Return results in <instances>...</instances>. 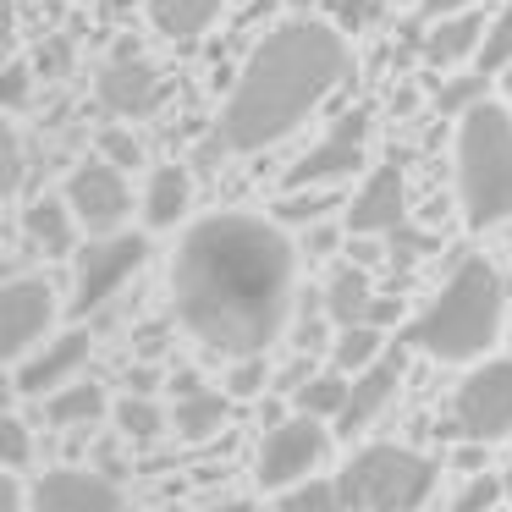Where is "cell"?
Returning a JSON list of instances; mask_svg holds the SVG:
<instances>
[{
  "instance_id": "cell-21",
  "label": "cell",
  "mask_w": 512,
  "mask_h": 512,
  "mask_svg": "<svg viewBox=\"0 0 512 512\" xmlns=\"http://www.w3.org/2000/svg\"><path fill=\"white\" fill-rule=\"evenodd\" d=\"M221 6L226 0H144L155 34L177 39V45H193L199 34H210V23L221 17Z\"/></svg>"
},
{
  "instance_id": "cell-36",
  "label": "cell",
  "mask_w": 512,
  "mask_h": 512,
  "mask_svg": "<svg viewBox=\"0 0 512 512\" xmlns=\"http://www.w3.org/2000/svg\"><path fill=\"white\" fill-rule=\"evenodd\" d=\"M0 160H6V193H17L23 188V138H17V127L0 133Z\"/></svg>"
},
{
  "instance_id": "cell-24",
  "label": "cell",
  "mask_w": 512,
  "mask_h": 512,
  "mask_svg": "<svg viewBox=\"0 0 512 512\" xmlns=\"http://www.w3.org/2000/svg\"><path fill=\"white\" fill-rule=\"evenodd\" d=\"M380 358H386V336H380V325H353V331L331 336V369H342L347 380H358L364 369H375Z\"/></svg>"
},
{
  "instance_id": "cell-28",
  "label": "cell",
  "mask_w": 512,
  "mask_h": 512,
  "mask_svg": "<svg viewBox=\"0 0 512 512\" xmlns=\"http://www.w3.org/2000/svg\"><path fill=\"white\" fill-rule=\"evenodd\" d=\"M474 67H479V78H501V72L512 67V0L490 17V34H485V45H479Z\"/></svg>"
},
{
  "instance_id": "cell-13",
  "label": "cell",
  "mask_w": 512,
  "mask_h": 512,
  "mask_svg": "<svg viewBox=\"0 0 512 512\" xmlns=\"http://www.w3.org/2000/svg\"><path fill=\"white\" fill-rule=\"evenodd\" d=\"M34 512H127V496L100 468H50L28 485Z\"/></svg>"
},
{
  "instance_id": "cell-22",
  "label": "cell",
  "mask_w": 512,
  "mask_h": 512,
  "mask_svg": "<svg viewBox=\"0 0 512 512\" xmlns=\"http://www.w3.org/2000/svg\"><path fill=\"white\" fill-rule=\"evenodd\" d=\"M111 408H116V402L105 397L100 380H78V386L45 397V424H50V430H89V424H100Z\"/></svg>"
},
{
  "instance_id": "cell-12",
  "label": "cell",
  "mask_w": 512,
  "mask_h": 512,
  "mask_svg": "<svg viewBox=\"0 0 512 512\" xmlns=\"http://www.w3.org/2000/svg\"><path fill=\"white\" fill-rule=\"evenodd\" d=\"M94 100L105 105V111L116 116V122H144V116L160 111V100H166V83H160V72L149 67L144 56H138L133 45H122L111 61L100 67V78H94Z\"/></svg>"
},
{
  "instance_id": "cell-40",
  "label": "cell",
  "mask_w": 512,
  "mask_h": 512,
  "mask_svg": "<svg viewBox=\"0 0 512 512\" xmlns=\"http://www.w3.org/2000/svg\"><path fill=\"white\" fill-rule=\"evenodd\" d=\"M0 512H34V507H28V485L17 474L0 479Z\"/></svg>"
},
{
  "instance_id": "cell-46",
  "label": "cell",
  "mask_w": 512,
  "mask_h": 512,
  "mask_svg": "<svg viewBox=\"0 0 512 512\" xmlns=\"http://www.w3.org/2000/svg\"><path fill=\"white\" fill-rule=\"evenodd\" d=\"M501 89H507V94H512V67H507V72H501Z\"/></svg>"
},
{
  "instance_id": "cell-9",
  "label": "cell",
  "mask_w": 512,
  "mask_h": 512,
  "mask_svg": "<svg viewBox=\"0 0 512 512\" xmlns=\"http://www.w3.org/2000/svg\"><path fill=\"white\" fill-rule=\"evenodd\" d=\"M452 424L474 446L512 435V358H490V364L468 369L463 386L452 391Z\"/></svg>"
},
{
  "instance_id": "cell-14",
  "label": "cell",
  "mask_w": 512,
  "mask_h": 512,
  "mask_svg": "<svg viewBox=\"0 0 512 512\" xmlns=\"http://www.w3.org/2000/svg\"><path fill=\"white\" fill-rule=\"evenodd\" d=\"M89 353H94L89 331H61V336H50V342L39 347L34 358H23V364H17V391L45 402V397H56V391L78 386Z\"/></svg>"
},
{
  "instance_id": "cell-44",
  "label": "cell",
  "mask_w": 512,
  "mask_h": 512,
  "mask_svg": "<svg viewBox=\"0 0 512 512\" xmlns=\"http://www.w3.org/2000/svg\"><path fill=\"white\" fill-rule=\"evenodd\" d=\"M199 512H254V501H210V507H199Z\"/></svg>"
},
{
  "instance_id": "cell-29",
  "label": "cell",
  "mask_w": 512,
  "mask_h": 512,
  "mask_svg": "<svg viewBox=\"0 0 512 512\" xmlns=\"http://www.w3.org/2000/svg\"><path fill=\"white\" fill-rule=\"evenodd\" d=\"M281 512H353V507L342 501L336 479H309V485H298V490L281 496Z\"/></svg>"
},
{
  "instance_id": "cell-23",
  "label": "cell",
  "mask_w": 512,
  "mask_h": 512,
  "mask_svg": "<svg viewBox=\"0 0 512 512\" xmlns=\"http://www.w3.org/2000/svg\"><path fill=\"white\" fill-rule=\"evenodd\" d=\"M226 397L221 391H193V397H177L171 402V430L182 441H210V435L226 430Z\"/></svg>"
},
{
  "instance_id": "cell-11",
  "label": "cell",
  "mask_w": 512,
  "mask_h": 512,
  "mask_svg": "<svg viewBox=\"0 0 512 512\" xmlns=\"http://www.w3.org/2000/svg\"><path fill=\"white\" fill-rule=\"evenodd\" d=\"M61 199L78 215V226H89V232H100V237H116L127 221V210H133L127 171H116L111 160H83V166H72Z\"/></svg>"
},
{
  "instance_id": "cell-43",
  "label": "cell",
  "mask_w": 512,
  "mask_h": 512,
  "mask_svg": "<svg viewBox=\"0 0 512 512\" xmlns=\"http://www.w3.org/2000/svg\"><path fill=\"white\" fill-rule=\"evenodd\" d=\"M457 463L468 468V474H485V446H474V441H463V452H457Z\"/></svg>"
},
{
  "instance_id": "cell-25",
  "label": "cell",
  "mask_w": 512,
  "mask_h": 512,
  "mask_svg": "<svg viewBox=\"0 0 512 512\" xmlns=\"http://www.w3.org/2000/svg\"><path fill=\"white\" fill-rule=\"evenodd\" d=\"M111 419H116V435L133 441V446H149L171 430V408H160L155 397H133V391L111 408Z\"/></svg>"
},
{
  "instance_id": "cell-33",
  "label": "cell",
  "mask_w": 512,
  "mask_h": 512,
  "mask_svg": "<svg viewBox=\"0 0 512 512\" xmlns=\"http://www.w3.org/2000/svg\"><path fill=\"white\" fill-rule=\"evenodd\" d=\"M100 160H111L116 171H127V166H144V144H138L127 127H105L100 133Z\"/></svg>"
},
{
  "instance_id": "cell-5",
  "label": "cell",
  "mask_w": 512,
  "mask_h": 512,
  "mask_svg": "<svg viewBox=\"0 0 512 512\" xmlns=\"http://www.w3.org/2000/svg\"><path fill=\"white\" fill-rule=\"evenodd\" d=\"M435 479H441L435 457L397 441H375V446H358L342 463L336 490L353 512H419L430 501Z\"/></svg>"
},
{
  "instance_id": "cell-47",
  "label": "cell",
  "mask_w": 512,
  "mask_h": 512,
  "mask_svg": "<svg viewBox=\"0 0 512 512\" xmlns=\"http://www.w3.org/2000/svg\"><path fill=\"white\" fill-rule=\"evenodd\" d=\"M496 512H501V507H496Z\"/></svg>"
},
{
  "instance_id": "cell-17",
  "label": "cell",
  "mask_w": 512,
  "mask_h": 512,
  "mask_svg": "<svg viewBox=\"0 0 512 512\" xmlns=\"http://www.w3.org/2000/svg\"><path fill=\"white\" fill-rule=\"evenodd\" d=\"M325 320L336 331H353V325H380V298H375V276L364 265H342L325 281Z\"/></svg>"
},
{
  "instance_id": "cell-39",
  "label": "cell",
  "mask_w": 512,
  "mask_h": 512,
  "mask_svg": "<svg viewBox=\"0 0 512 512\" xmlns=\"http://www.w3.org/2000/svg\"><path fill=\"white\" fill-rule=\"evenodd\" d=\"M424 23H441V17H457V12H479V0H419Z\"/></svg>"
},
{
  "instance_id": "cell-16",
  "label": "cell",
  "mask_w": 512,
  "mask_h": 512,
  "mask_svg": "<svg viewBox=\"0 0 512 512\" xmlns=\"http://www.w3.org/2000/svg\"><path fill=\"white\" fill-rule=\"evenodd\" d=\"M397 391H402V353H386L375 369H364V375L353 380V397H347L342 419H336L331 430L347 435V441H353V435H364L369 424H375L380 413L397 402Z\"/></svg>"
},
{
  "instance_id": "cell-3",
  "label": "cell",
  "mask_w": 512,
  "mask_h": 512,
  "mask_svg": "<svg viewBox=\"0 0 512 512\" xmlns=\"http://www.w3.org/2000/svg\"><path fill=\"white\" fill-rule=\"evenodd\" d=\"M501 320H507L501 270L485 254H468L452 265L441 292L402 325V347L435 358V364H468V358H485L496 347Z\"/></svg>"
},
{
  "instance_id": "cell-18",
  "label": "cell",
  "mask_w": 512,
  "mask_h": 512,
  "mask_svg": "<svg viewBox=\"0 0 512 512\" xmlns=\"http://www.w3.org/2000/svg\"><path fill=\"white\" fill-rule=\"evenodd\" d=\"M485 34H490L485 12H457V17L430 23V34L419 39V50H424V61H430V67H457V61L479 56Z\"/></svg>"
},
{
  "instance_id": "cell-34",
  "label": "cell",
  "mask_w": 512,
  "mask_h": 512,
  "mask_svg": "<svg viewBox=\"0 0 512 512\" xmlns=\"http://www.w3.org/2000/svg\"><path fill=\"white\" fill-rule=\"evenodd\" d=\"M265 380H270V369L259 364V358H243V364L226 375V397H259V391H265Z\"/></svg>"
},
{
  "instance_id": "cell-15",
  "label": "cell",
  "mask_w": 512,
  "mask_h": 512,
  "mask_svg": "<svg viewBox=\"0 0 512 512\" xmlns=\"http://www.w3.org/2000/svg\"><path fill=\"white\" fill-rule=\"evenodd\" d=\"M402 215H408V182L397 166H375L364 177V188L347 204V232L353 237H391L402 232Z\"/></svg>"
},
{
  "instance_id": "cell-45",
  "label": "cell",
  "mask_w": 512,
  "mask_h": 512,
  "mask_svg": "<svg viewBox=\"0 0 512 512\" xmlns=\"http://www.w3.org/2000/svg\"><path fill=\"white\" fill-rule=\"evenodd\" d=\"M501 485H507V507H512V468H507V474H501Z\"/></svg>"
},
{
  "instance_id": "cell-42",
  "label": "cell",
  "mask_w": 512,
  "mask_h": 512,
  "mask_svg": "<svg viewBox=\"0 0 512 512\" xmlns=\"http://www.w3.org/2000/svg\"><path fill=\"white\" fill-rule=\"evenodd\" d=\"M336 243H342V232H336V226H314L303 248H309L314 259H325V254H336Z\"/></svg>"
},
{
  "instance_id": "cell-1",
  "label": "cell",
  "mask_w": 512,
  "mask_h": 512,
  "mask_svg": "<svg viewBox=\"0 0 512 512\" xmlns=\"http://www.w3.org/2000/svg\"><path fill=\"white\" fill-rule=\"evenodd\" d=\"M298 248L276 221L248 210H215L193 221L171 259V309L199 347L226 358H259L292 309Z\"/></svg>"
},
{
  "instance_id": "cell-41",
  "label": "cell",
  "mask_w": 512,
  "mask_h": 512,
  "mask_svg": "<svg viewBox=\"0 0 512 512\" xmlns=\"http://www.w3.org/2000/svg\"><path fill=\"white\" fill-rule=\"evenodd\" d=\"M292 342H298V353L303 358H314L325 347V320H309V325H298V331H292Z\"/></svg>"
},
{
  "instance_id": "cell-27",
  "label": "cell",
  "mask_w": 512,
  "mask_h": 512,
  "mask_svg": "<svg viewBox=\"0 0 512 512\" xmlns=\"http://www.w3.org/2000/svg\"><path fill=\"white\" fill-rule=\"evenodd\" d=\"M342 204V193L331 188H309V193H281L276 199V226H325V215Z\"/></svg>"
},
{
  "instance_id": "cell-6",
  "label": "cell",
  "mask_w": 512,
  "mask_h": 512,
  "mask_svg": "<svg viewBox=\"0 0 512 512\" xmlns=\"http://www.w3.org/2000/svg\"><path fill=\"white\" fill-rule=\"evenodd\" d=\"M149 259V237L144 232H116V237H94L89 248H78L72 259V314H94L144 270Z\"/></svg>"
},
{
  "instance_id": "cell-26",
  "label": "cell",
  "mask_w": 512,
  "mask_h": 512,
  "mask_svg": "<svg viewBox=\"0 0 512 512\" xmlns=\"http://www.w3.org/2000/svg\"><path fill=\"white\" fill-rule=\"evenodd\" d=\"M347 397H353V380L342 375V369H320V375L309 380V386L298 391V397H292V408L303 413V419H342V408H347Z\"/></svg>"
},
{
  "instance_id": "cell-32",
  "label": "cell",
  "mask_w": 512,
  "mask_h": 512,
  "mask_svg": "<svg viewBox=\"0 0 512 512\" xmlns=\"http://www.w3.org/2000/svg\"><path fill=\"white\" fill-rule=\"evenodd\" d=\"M0 463L12 468V474H23L34 463V430L17 413H6V424H0Z\"/></svg>"
},
{
  "instance_id": "cell-8",
  "label": "cell",
  "mask_w": 512,
  "mask_h": 512,
  "mask_svg": "<svg viewBox=\"0 0 512 512\" xmlns=\"http://www.w3.org/2000/svg\"><path fill=\"white\" fill-rule=\"evenodd\" d=\"M369 127H375V116H369L364 105L347 111V116H336L331 133L287 166L281 193H309V188H331V182L353 177V171L364 166V155H369Z\"/></svg>"
},
{
  "instance_id": "cell-30",
  "label": "cell",
  "mask_w": 512,
  "mask_h": 512,
  "mask_svg": "<svg viewBox=\"0 0 512 512\" xmlns=\"http://www.w3.org/2000/svg\"><path fill=\"white\" fill-rule=\"evenodd\" d=\"M501 501H507V485H501V474H468L463 490L452 496V512H496Z\"/></svg>"
},
{
  "instance_id": "cell-20",
  "label": "cell",
  "mask_w": 512,
  "mask_h": 512,
  "mask_svg": "<svg viewBox=\"0 0 512 512\" xmlns=\"http://www.w3.org/2000/svg\"><path fill=\"white\" fill-rule=\"evenodd\" d=\"M188 204H193V171H188V166L166 160V166L149 171V188H144V221L155 226V232L177 226L182 215H188Z\"/></svg>"
},
{
  "instance_id": "cell-2",
  "label": "cell",
  "mask_w": 512,
  "mask_h": 512,
  "mask_svg": "<svg viewBox=\"0 0 512 512\" xmlns=\"http://www.w3.org/2000/svg\"><path fill=\"white\" fill-rule=\"evenodd\" d=\"M347 72H353V50L336 23L303 12L276 23L232 78V94L215 116V149L259 155V149L281 144L342 89Z\"/></svg>"
},
{
  "instance_id": "cell-10",
  "label": "cell",
  "mask_w": 512,
  "mask_h": 512,
  "mask_svg": "<svg viewBox=\"0 0 512 512\" xmlns=\"http://www.w3.org/2000/svg\"><path fill=\"white\" fill-rule=\"evenodd\" d=\"M56 314L61 303L45 276H12L6 292H0V353L12 364L34 358L50 342V331H56Z\"/></svg>"
},
{
  "instance_id": "cell-38",
  "label": "cell",
  "mask_w": 512,
  "mask_h": 512,
  "mask_svg": "<svg viewBox=\"0 0 512 512\" xmlns=\"http://www.w3.org/2000/svg\"><path fill=\"white\" fill-rule=\"evenodd\" d=\"M67 61H72V45H67V39H50V45L39 50L34 67H39V78H61V72H67Z\"/></svg>"
},
{
  "instance_id": "cell-7",
  "label": "cell",
  "mask_w": 512,
  "mask_h": 512,
  "mask_svg": "<svg viewBox=\"0 0 512 512\" xmlns=\"http://www.w3.org/2000/svg\"><path fill=\"white\" fill-rule=\"evenodd\" d=\"M331 435H336L331 424L303 419V413L281 419L276 430H265V441H259L254 479L265 490H298V485H309V474L325 463V452H331Z\"/></svg>"
},
{
  "instance_id": "cell-31",
  "label": "cell",
  "mask_w": 512,
  "mask_h": 512,
  "mask_svg": "<svg viewBox=\"0 0 512 512\" xmlns=\"http://www.w3.org/2000/svg\"><path fill=\"white\" fill-rule=\"evenodd\" d=\"M485 83L490 78H452V83H441V89H435V105H441L446 116H457V122H463L468 111H474V105H485Z\"/></svg>"
},
{
  "instance_id": "cell-4",
  "label": "cell",
  "mask_w": 512,
  "mask_h": 512,
  "mask_svg": "<svg viewBox=\"0 0 512 512\" xmlns=\"http://www.w3.org/2000/svg\"><path fill=\"white\" fill-rule=\"evenodd\" d=\"M457 204L474 232L512 221V111L496 100L457 122Z\"/></svg>"
},
{
  "instance_id": "cell-19",
  "label": "cell",
  "mask_w": 512,
  "mask_h": 512,
  "mask_svg": "<svg viewBox=\"0 0 512 512\" xmlns=\"http://www.w3.org/2000/svg\"><path fill=\"white\" fill-rule=\"evenodd\" d=\"M23 237L45 259H67L78 248V215L67 210V199H34L23 210Z\"/></svg>"
},
{
  "instance_id": "cell-37",
  "label": "cell",
  "mask_w": 512,
  "mask_h": 512,
  "mask_svg": "<svg viewBox=\"0 0 512 512\" xmlns=\"http://www.w3.org/2000/svg\"><path fill=\"white\" fill-rule=\"evenodd\" d=\"M369 17H375V0H336V28L342 34H364Z\"/></svg>"
},
{
  "instance_id": "cell-35",
  "label": "cell",
  "mask_w": 512,
  "mask_h": 512,
  "mask_svg": "<svg viewBox=\"0 0 512 512\" xmlns=\"http://www.w3.org/2000/svg\"><path fill=\"white\" fill-rule=\"evenodd\" d=\"M28 89H34V72H28V61H12V67H6V83H0V94H6V111H23V105H28Z\"/></svg>"
}]
</instances>
